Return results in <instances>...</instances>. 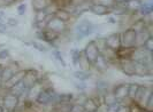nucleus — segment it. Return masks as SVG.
Returning a JSON list of instances; mask_svg holds the SVG:
<instances>
[{
    "label": "nucleus",
    "mask_w": 153,
    "mask_h": 112,
    "mask_svg": "<svg viewBox=\"0 0 153 112\" xmlns=\"http://www.w3.org/2000/svg\"><path fill=\"white\" fill-rule=\"evenodd\" d=\"M25 9H27V5H25V4L19 5V6H17V14H19V15H24Z\"/></svg>",
    "instance_id": "nucleus-32"
},
{
    "label": "nucleus",
    "mask_w": 153,
    "mask_h": 112,
    "mask_svg": "<svg viewBox=\"0 0 153 112\" xmlns=\"http://www.w3.org/2000/svg\"><path fill=\"white\" fill-rule=\"evenodd\" d=\"M107 22H109V23H116V20H114L113 17H108Z\"/></svg>",
    "instance_id": "nucleus-40"
},
{
    "label": "nucleus",
    "mask_w": 153,
    "mask_h": 112,
    "mask_svg": "<svg viewBox=\"0 0 153 112\" xmlns=\"http://www.w3.org/2000/svg\"><path fill=\"white\" fill-rule=\"evenodd\" d=\"M75 86H76L78 89H81V90L85 88V83L83 81H81V80H78V81L76 82V85H75Z\"/></svg>",
    "instance_id": "nucleus-39"
},
{
    "label": "nucleus",
    "mask_w": 153,
    "mask_h": 112,
    "mask_svg": "<svg viewBox=\"0 0 153 112\" xmlns=\"http://www.w3.org/2000/svg\"><path fill=\"white\" fill-rule=\"evenodd\" d=\"M69 112H84L83 110V108H82V105H71V109H70V111Z\"/></svg>",
    "instance_id": "nucleus-33"
},
{
    "label": "nucleus",
    "mask_w": 153,
    "mask_h": 112,
    "mask_svg": "<svg viewBox=\"0 0 153 112\" xmlns=\"http://www.w3.org/2000/svg\"><path fill=\"white\" fill-rule=\"evenodd\" d=\"M82 108L84 112H98L99 110V103L94 98H86L84 103L82 104Z\"/></svg>",
    "instance_id": "nucleus-12"
},
{
    "label": "nucleus",
    "mask_w": 153,
    "mask_h": 112,
    "mask_svg": "<svg viewBox=\"0 0 153 112\" xmlns=\"http://www.w3.org/2000/svg\"><path fill=\"white\" fill-rule=\"evenodd\" d=\"M0 112H5V109H4L2 105H0Z\"/></svg>",
    "instance_id": "nucleus-41"
},
{
    "label": "nucleus",
    "mask_w": 153,
    "mask_h": 112,
    "mask_svg": "<svg viewBox=\"0 0 153 112\" xmlns=\"http://www.w3.org/2000/svg\"><path fill=\"white\" fill-rule=\"evenodd\" d=\"M116 112H131V110H130V108H129V106H123V105H120Z\"/></svg>",
    "instance_id": "nucleus-37"
},
{
    "label": "nucleus",
    "mask_w": 153,
    "mask_h": 112,
    "mask_svg": "<svg viewBox=\"0 0 153 112\" xmlns=\"http://www.w3.org/2000/svg\"><path fill=\"white\" fill-rule=\"evenodd\" d=\"M51 5V0H32V8L38 12V10H44Z\"/></svg>",
    "instance_id": "nucleus-17"
},
{
    "label": "nucleus",
    "mask_w": 153,
    "mask_h": 112,
    "mask_svg": "<svg viewBox=\"0 0 153 112\" xmlns=\"http://www.w3.org/2000/svg\"><path fill=\"white\" fill-rule=\"evenodd\" d=\"M84 56L85 59L89 61L90 64H94V62L97 61V59L100 56V51L98 48V46L96 45V41L92 40L90 41L84 49Z\"/></svg>",
    "instance_id": "nucleus-4"
},
{
    "label": "nucleus",
    "mask_w": 153,
    "mask_h": 112,
    "mask_svg": "<svg viewBox=\"0 0 153 112\" xmlns=\"http://www.w3.org/2000/svg\"><path fill=\"white\" fill-rule=\"evenodd\" d=\"M89 9L91 10L93 14L99 15V16L111 14V8L106 7V6H104V5H99V4H92V5H90V8H89Z\"/></svg>",
    "instance_id": "nucleus-13"
},
{
    "label": "nucleus",
    "mask_w": 153,
    "mask_h": 112,
    "mask_svg": "<svg viewBox=\"0 0 153 112\" xmlns=\"http://www.w3.org/2000/svg\"><path fill=\"white\" fill-rule=\"evenodd\" d=\"M58 98H59V95H56V93L52 88H43L40 90L36 102H38L39 104L45 105L52 102H58Z\"/></svg>",
    "instance_id": "nucleus-2"
},
{
    "label": "nucleus",
    "mask_w": 153,
    "mask_h": 112,
    "mask_svg": "<svg viewBox=\"0 0 153 112\" xmlns=\"http://www.w3.org/2000/svg\"><path fill=\"white\" fill-rule=\"evenodd\" d=\"M121 69L122 71L128 75H135V69H136V63L131 59H126L121 63Z\"/></svg>",
    "instance_id": "nucleus-9"
},
{
    "label": "nucleus",
    "mask_w": 153,
    "mask_h": 112,
    "mask_svg": "<svg viewBox=\"0 0 153 112\" xmlns=\"http://www.w3.org/2000/svg\"><path fill=\"white\" fill-rule=\"evenodd\" d=\"M28 87H27V85L22 81H20V82H17V83H15L14 86H12L10 88H9V90H10V93L13 94V95H15V96H17L19 98L22 96L23 95V93L24 92H28Z\"/></svg>",
    "instance_id": "nucleus-14"
},
{
    "label": "nucleus",
    "mask_w": 153,
    "mask_h": 112,
    "mask_svg": "<svg viewBox=\"0 0 153 112\" xmlns=\"http://www.w3.org/2000/svg\"><path fill=\"white\" fill-rule=\"evenodd\" d=\"M19 104V97L13 95L12 93L4 97V109L6 111H14Z\"/></svg>",
    "instance_id": "nucleus-8"
},
{
    "label": "nucleus",
    "mask_w": 153,
    "mask_h": 112,
    "mask_svg": "<svg viewBox=\"0 0 153 112\" xmlns=\"http://www.w3.org/2000/svg\"><path fill=\"white\" fill-rule=\"evenodd\" d=\"M24 75H25V71H23V70H21V71H16L15 73H14V75L10 78V80L6 82V85L10 88V87L14 86L15 83L22 81L23 78H24Z\"/></svg>",
    "instance_id": "nucleus-16"
},
{
    "label": "nucleus",
    "mask_w": 153,
    "mask_h": 112,
    "mask_svg": "<svg viewBox=\"0 0 153 112\" xmlns=\"http://www.w3.org/2000/svg\"><path fill=\"white\" fill-rule=\"evenodd\" d=\"M54 17H56L58 20H60L62 22H68L70 20V13H69L67 9H56V12L53 14Z\"/></svg>",
    "instance_id": "nucleus-18"
},
{
    "label": "nucleus",
    "mask_w": 153,
    "mask_h": 112,
    "mask_svg": "<svg viewBox=\"0 0 153 112\" xmlns=\"http://www.w3.org/2000/svg\"><path fill=\"white\" fill-rule=\"evenodd\" d=\"M46 29L50 31H53V32L59 34L60 32H63L66 30V23L52 16V20H48L46 23Z\"/></svg>",
    "instance_id": "nucleus-5"
},
{
    "label": "nucleus",
    "mask_w": 153,
    "mask_h": 112,
    "mask_svg": "<svg viewBox=\"0 0 153 112\" xmlns=\"http://www.w3.org/2000/svg\"><path fill=\"white\" fill-rule=\"evenodd\" d=\"M119 106H120V105L117 104V103L112 104V105H108L107 111H106V112H116V111H117V109H119Z\"/></svg>",
    "instance_id": "nucleus-34"
},
{
    "label": "nucleus",
    "mask_w": 153,
    "mask_h": 112,
    "mask_svg": "<svg viewBox=\"0 0 153 112\" xmlns=\"http://www.w3.org/2000/svg\"><path fill=\"white\" fill-rule=\"evenodd\" d=\"M19 24V21L15 20V18H8L7 20V25L8 26H15Z\"/></svg>",
    "instance_id": "nucleus-36"
},
{
    "label": "nucleus",
    "mask_w": 153,
    "mask_h": 112,
    "mask_svg": "<svg viewBox=\"0 0 153 112\" xmlns=\"http://www.w3.org/2000/svg\"><path fill=\"white\" fill-rule=\"evenodd\" d=\"M53 56H54V59L58 61L60 64H61V67H66V62H65V60L62 59V56H61V53L59 52V51H54L53 52Z\"/></svg>",
    "instance_id": "nucleus-27"
},
{
    "label": "nucleus",
    "mask_w": 153,
    "mask_h": 112,
    "mask_svg": "<svg viewBox=\"0 0 153 112\" xmlns=\"http://www.w3.org/2000/svg\"><path fill=\"white\" fill-rule=\"evenodd\" d=\"M93 65H96L97 69H99V70H105V69H107V61H106V59L100 54V56L97 59V61L94 62Z\"/></svg>",
    "instance_id": "nucleus-22"
},
{
    "label": "nucleus",
    "mask_w": 153,
    "mask_h": 112,
    "mask_svg": "<svg viewBox=\"0 0 153 112\" xmlns=\"http://www.w3.org/2000/svg\"><path fill=\"white\" fill-rule=\"evenodd\" d=\"M1 70H2V69H1V67H0V73H1Z\"/></svg>",
    "instance_id": "nucleus-42"
},
{
    "label": "nucleus",
    "mask_w": 153,
    "mask_h": 112,
    "mask_svg": "<svg viewBox=\"0 0 153 112\" xmlns=\"http://www.w3.org/2000/svg\"><path fill=\"white\" fill-rule=\"evenodd\" d=\"M81 55H82V53L79 52L78 49H76V48H73L70 51V57H71V61H73V63L75 65H78V61L81 59Z\"/></svg>",
    "instance_id": "nucleus-24"
},
{
    "label": "nucleus",
    "mask_w": 153,
    "mask_h": 112,
    "mask_svg": "<svg viewBox=\"0 0 153 112\" xmlns=\"http://www.w3.org/2000/svg\"><path fill=\"white\" fill-rule=\"evenodd\" d=\"M105 46L116 52L120 47H121V39H120V33H112L108 37H106L105 39Z\"/></svg>",
    "instance_id": "nucleus-6"
},
{
    "label": "nucleus",
    "mask_w": 153,
    "mask_h": 112,
    "mask_svg": "<svg viewBox=\"0 0 153 112\" xmlns=\"http://www.w3.org/2000/svg\"><path fill=\"white\" fill-rule=\"evenodd\" d=\"M96 4H99V5H104L106 7L111 8L115 5L114 0H96Z\"/></svg>",
    "instance_id": "nucleus-29"
},
{
    "label": "nucleus",
    "mask_w": 153,
    "mask_h": 112,
    "mask_svg": "<svg viewBox=\"0 0 153 112\" xmlns=\"http://www.w3.org/2000/svg\"><path fill=\"white\" fill-rule=\"evenodd\" d=\"M102 102H104V104L106 105V106H108V105H112V104H115V103H119V102H117V100L115 98L113 92L105 93V94H104V97H102Z\"/></svg>",
    "instance_id": "nucleus-19"
},
{
    "label": "nucleus",
    "mask_w": 153,
    "mask_h": 112,
    "mask_svg": "<svg viewBox=\"0 0 153 112\" xmlns=\"http://www.w3.org/2000/svg\"><path fill=\"white\" fill-rule=\"evenodd\" d=\"M32 46H33L36 49H38L39 52H43V53L47 52L46 46H44L43 44H39V42H37V41H33V42H32Z\"/></svg>",
    "instance_id": "nucleus-30"
},
{
    "label": "nucleus",
    "mask_w": 153,
    "mask_h": 112,
    "mask_svg": "<svg viewBox=\"0 0 153 112\" xmlns=\"http://www.w3.org/2000/svg\"><path fill=\"white\" fill-rule=\"evenodd\" d=\"M94 31V25L88 20H83L78 23L75 28V34L77 39H83L92 34V32Z\"/></svg>",
    "instance_id": "nucleus-1"
},
{
    "label": "nucleus",
    "mask_w": 153,
    "mask_h": 112,
    "mask_svg": "<svg viewBox=\"0 0 153 112\" xmlns=\"http://www.w3.org/2000/svg\"><path fill=\"white\" fill-rule=\"evenodd\" d=\"M69 2L71 4V6H74V7L76 8L82 6V5H84L85 2H86V0H70Z\"/></svg>",
    "instance_id": "nucleus-31"
},
{
    "label": "nucleus",
    "mask_w": 153,
    "mask_h": 112,
    "mask_svg": "<svg viewBox=\"0 0 153 112\" xmlns=\"http://www.w3.org/2000/svg\"><path fill=\"white\" fill-rule=\"evenodd\" d=\"M15 72L16 71H14L12 67H9L2 69V70H1V73H0V81H1V83H6L7 81H9L10 78L14 75Z\"/></svg>",
    "instance_id": "nucleus-15"
},
{
    "label": "nucleus",
    "mask_w": 153,
    "mask_h": 112,
    "mask_svg": "<svg viewBox=\"0 0 153 112\" xmlns=\"http://www.w3.org/2000/svg\"><path fill=\"white\" fill-rule=\"evenodd\" d=\"M8 26L7 24H4L2 22H0V33H4V32H6V30H7Z\"/></svg>",
    "instance_id": "nucleus-38"
},
{
    "label": "nucleus",
    "mask_w": 153,
    "mask_h": 112,
    "mask_svg": "<svg viewBox=\"0 0 153 112\" xmlns=\"http://www.w3.org/2000/svg\"><path fill=\"white\" fill-rule=\"evenodd\" d=\"M7 112H14V111H7Z\"/></svg>",
    "instance_id": "nucleus-43"
},
{
    "label": "nucleus",
    "mask_w": 153,
    "mask_h": 112,
    "mask_svg": "<svg viewBox=\"0 0 153 112\" xmlns=\"http://www.w3.org/2000/svg\"><path fill=\"white\" fill-rule=\"evenodd\" d=\"M129 93V83H120L114 87L113 94L117 101H122L126 97H128Z\"/></svg>",
    "instance_id": "nucleus-7"
},
{
    "label": "nucleus",
    "mask_w": 153,
    "mask_h": 112,
    "mask_svg": "<svg viewBox=\"0 0 153 112\" xmlns=\"http://www.w3.org/2000/svg\"><path fill=\"white\" fill-rule=\"evenodd\" d=\"M139 13L144 16L150 15L152 13V5L149 4V2H144V4L142 2V6L139 8Z\"/></svg>",
    "instance_id": "nucleus-21"
},
{
    "label": "nucleus",
    "mask_w": 153,
    "mask_h": 112,
    "mask_svg": "<svg viewBox=\"0 0 153 112\" xmlns=\"http://www.w3.org/2000/svg\"><path fill=\"white\" fill-rule=\"evenodd\" d=\"M121 46L123 48H132L136 47V31L134 29H127L120 34Z\"/></svg>",
    "instance_id": "nucleus-3"
},
{
    "label": "nucleus",
    "mask_w": 153,
    "mask_h": 112,
    "mask_svg": "<svg viewBox=\"0 0 153 112\" xmlns=\"http://www.w3.org/2000/svg\"><path fill=\"white\" fill-rule=\"evenodd\" d=\"M48 16L50 15H47V13H46L45 10H38V12H36V17H35L36 24L40 22H46V21H48V20H47Z\"/></svg>",
    "instance_id": "nucleus-23"
},
{
    "label": "nucleus",
    "mask_w": 153,
    "mask_h": 112,
    "mask_svg": "<svg viewBox=\"0 0 153 112\" xmlns=\"http://www.w3.org/2000/svg\"><path fill=\"white\" fill-rule=\"evenodd\" d=\"M74 77L76 78L77 80L84 81V80H86V79L90 77V75H89L86 71H84V70H81V71H75V72H74Z\"/></svg>",
    "instance_id": "nucleus-25"
},
{
    "label": "nucleus",
    "mask_w": 153,
    "mask_h": 112,
    "mask_svg": "<svg viewBox=\"0 0 153 112\" xmlns=\"http://www.w3.org/2000/svg\"><path fill=\"white\" fill-rule=\"evenodd\" d=\"M143 48H144V49H146L147 52L152 53V51H153V39H152V37H150L147 40H146L145 42H144Z\"/></svg>",
    "instance_id": "nucleus-28"
},
{
    "label": "nucleus",
    "mask_w": 153,
    "mask_h": 112,
    "mask_svg": "<svg viewBox=\"0 0 153 112\" xmlns=\"http://www.w3.org/2000/svg\"><path fill=\"white\" fill-rule=\"evenodd\" d=\"M139 88V85L138 83H129V93H128V97H130L131 100H134L136 94H137V90Z\"/></svg>",
    "instance_id": "nucleus-26"
},
{
    "label": "nucleus",
    "mask_w": 153,
    "mask_h": 112,
    "mask_svg": "<svg viewBox=\"0 0 153 112\" xmlns=\"http://www.w3.org/2000/svg\"><path fill=\"white\" fill-rule=\"evenodd\" d=\"M124 6L127 8V10H139V8L142 6V1L140 0H129L127 4H124Z\"/></svg>",
    "instance_id": "nucleus-20"
},
{
    "label": "nucleus",
    "mask_w": 153,
    "mask_h": 112,
    "mask_svg": "<svg viewBox=\"0 0 153 112\" xmlns=\"http://www.w3.org/2000/svg\"><path fill=\"white\" fill-rule=\"evenodd\" d=\"M8 56H9L8 49H2V51H0V60H5V59H7Z\"/></svg>",
    "instance_id": "nucleus-35"
},
{
    "label": "nucleus",
    "mask_w": 153,
    "mask_h": 112,
    "mask_svg": "<svg viewBox=\"0 0 153 112\" xmlns=\"http://www.w3.org/2000/svg\"><path fill=\"white\" fill-rule=\"evenodd\" d=\"M37 37H38L40 40L52 42L55 39H58L59 34L53 32V31H50V30H47V29H45V30H40L39 32H37Z\"/></svg>",
    "instance_id": "nucleus-10"
},
{
    "label": "nucleus",
    "mask_w": 153,
    "mask_h": 112,
    "mask_svg": "<svg viewBox=\"0 0 153 112\" xmlns=\"http://www.w3.org/2000/svg\"><path fill=\"white\" fill-rule=\"evenodd\" d=\"M150 37H152V36H151V33L147 31L146 28H144L143 30L136 32V47H143L144 42H145Z\"/></svg>",
    "instance_id": "nucleus-11"
}]
</instances>
